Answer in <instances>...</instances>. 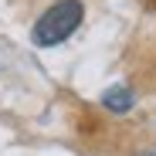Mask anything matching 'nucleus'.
<instances>
[{
    "label": "nucleus",
    "mask_w": 156,
    "mask_h": 156,
    "mask_svg": "<svg viewBox=\"0 0 156 156\" xmlns=\"http://www.w3.org/2000/svg\"><path fill=\"white\" fill-rule=\"evenodd\" d=\"M82 4L78 0H58L55 7H48L41 14V20L34 24V44L37 48H55L65 37H71V31L82 24Z\"/></svg>",
    "instance_id": "1"
},
{
    "label": "nucleus",
    "mask_w": 156,
    "mask_h": 156,
    "mask_svg": "<svg viewBox=\"0 0 156 156\" xmlns=\"http://www.w3.org/2000/svg\"><path fill=\"white\" fill-rule=\"evenodd\" d=\"M102 102H105V109H112V112H126L129 105H133V95H129L126 88H112V92L102 95Z\"/></svg>",
    "instance_id": "2"
}]
</instances>
